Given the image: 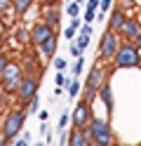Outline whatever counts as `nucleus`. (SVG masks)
<instances>
[{
	"instance_id": "f257e3e1",
	"label": "nucleus",
	"mask_w": 141,
	"mask_h": 146,
	"mask_svg": "<svg viewBox=\"0 0 141 146\" xmlns=\"http://www.w3.org/2000/svg\"><path fill=\"white\" fill-rule=\"evenodd\" d=\"M24 125H26V111H24V106L7 111L5 120H3V134H5V139L7 141L19 139V132H24Z\"/></svg>"
},
{
	"instance_id": "f03ea898",
	"label": "nucleus",
	"mask_w": 141,
	"mask_h": 146,
	"mask_svg": "<svg viewBox=\"0 0 141 146\" xmlns=\"http://www.w3.org/2000/svg\"><path fill=\"white\" fill-rule=\"evenodd\" d=\"M141 64V50L136 47L134 42H122L120 50L115 54V59H113V66L115 68H134Z\"/></svg>"
},
{
	"instance_id": "7ed1b4c3",
	"label": "nucleus",
	"mask_w": 141,
	"mask_h": 146,
	"mask_svg": "<svg viewBox=\"0 0 141 146\" xmlns=\"http://www.w3.org/2000/svg\"><path fill=\"white\" fill-rule=\"evenodd\" d=\"M85 134H87L92 141H99L103 146L113 144V130H111V125L106 120H101V118H92V123L85 127Z\"/></svg>"
},
{
	"instance_id": "20e7f679",
	"label": "nucleus",
	"mask_w": 141,
	"mask_h": 146,
	"mask_svg": "<svg viewBox=\"0 0 141 146\" xmlns=\"http://www.w3.org/2000/svg\"><path fill=\"white\" fill-rule=\"evenodd\" d=\"M120 45H122L120 33L106 29V33L101 35V42H99V59L101 61H113L115 54H118V50H120Z\"/></svg>"
},
{
	"instance_id": "39448f33",
	"label": "nucleus",
	"mask_w": 141,
	"mask_h": 146,
	"mask_svg": "<svg viewBox=\"0 0 141 146\" xmlns=\"http://www.w3.org/2000/svg\"><path fill=\"white\" fill-rule=\"evenodd\" d=\"M21 80H24V71H21V66L19 64H14V61H9V66L3 71V76H0V87H3V92H7V94H17V90H19V85H21Z\"/></svg>"
},
{
	"instance_id": "423d86ee",
	"label": "nucleus",
	"mask_w": 141,
	"mask_h": 146,
	"mask_svg": "<svg viewBox=\"0 0 141 146\" xmlns=\"http://www.w3.org/2000/svg\"><path fill=\"white\" fill-rule=\"evenodd\" d=\"M38 90H40L38 78H35V76H26V73H24V80H21V85H19V90H17L19 104H21V106H28V104L38 97Z\"/></svg>"
},
{
	"instance_id": "0eeeda50",
	"label": "nucleus",
	"mask_w": 141,
	"mask_h": 146,
	"mask_svg": "<svg viewBox=\"0 0 141 146\" xmlns=\"http://www.w3.org/2000/svg\"><path fill=\"white\" fill-rule=\"evenodd\" d=\"M92 108H89V104L87 102H82V99H78V104H75L73 108H71V123H73V127H78V130H85L89 123H92Z\"/></svg>"
},
{
	"instance_id": "6e6552de",
	"label": "nucleus",
	"mask_w": 141,
	"mask_h": 146,
	"mask_svg": "<svg viewBox=\"0 0 141 146\" xmlns=\"http://www.w3.org/2000/svg\"><path fill=\"white\" fill-rule=\"evenodd\" d=\"M28 33H31V42L35 45V47H40L45 40H50L52 35H54V29H52L50 24H45V21H38V24H33V29L28 31Z\"/></svg>"
},
{
	"instance_id": "1a4fd4ad",
	"label": "nucleus",
	"mask_w": 141,
	"mask_h": 146,
	"mask_svg": "<svg viewBox=\"0 0 141 146\" xmlns=\"http://www.w3.org/2000/svg\"><path fill=\"white\" fill-rule=\"evenodd\" d=\"M106 83V71H103L101 66H97V64H94V66L89 68V73H87V80H85V87L87 90H97L99 92V87Z\"/></svg>"
},
{
	"instance_id": "9d476101",
	"label": "nucleus",
	"mask_w": 141,
	"mask_h": 146,
	"mask_svg": "<svg viewBox=\"0 0 141 146\" xmlns=\"http://www.w3.org/2000/svg\"><path fill=\"white\" fill-rule=\"evenodd\" d=\"M127 19H129V17L125 14V10H122V7H113V10L108 12V31H115V33H120Z\"/></svg>"
},
{
	"instance_id": "9b49d317",
	"label": "nucleus",
	"mask_w": 141,
	"mask_h": 146,
	"mask_svg": "<svg viewBox=\"0 0 141 146\" xmlns=\"http://www.w3.org/2000/svg\"><path fill=\"white\" fill-rule=\"evenodd\" d=\"M139 33H141V24H139V19L129 17V19L125 21V26H122V31H120V38L127 40V42H134V38H136Z\"/></svg>"
},
{
	"instance_id": "f8f14e48",
	"label": "nucleus",
	"mask_w": 141,
	"mask_h": 146,
	"mask_svg": "<svg viewBox=\"0 0 141 146\" xmlns=\"http://www.w3.org/2000/svg\"><path fill=\"white\" fill-rule=\"evenodd\" d=\"M68 146H92V141H89V137L85 134V130L73 127L68 132Z\"/></svg>"
},
{
	"instance_id": "ddd939ff",
	"label": "nucleus",
	"mask_w": 141,
	"mask_h": 146,
	"mask_svg": "<svg viewBox=\"0 0 141 146\" xmlns=\"http://www.w3.org/2000/svg\"><path fill=\"white\" fill-rule=\"evenodd\" d=\"M42 21L50 24L52 29H59V24H61V12H59V7H45Z\"/></svg>"
},
{
	"instance_id": "4468645a",
	"label": "nucleus",
	"mask_w": 141,
	"mask_h": 146,
	"mask_svg": "<svg viewBox=\"0 0 141 146\" xmlns=\"http://www.w3.org/2000/svg\"><path fill=\"white\" fill-rule=\"evenodd\" d=\"M99 99L103 102V106H106L108 111H113V92H111V83L108 80L99 87Z\"/></svg>"
},
{
	"instance_id": "2eb2a0df",
	"label": "nucleus",
	"mask_w": 141,
	"mask_h": 146,
	"mask_svg": "<svg viewBox=\"0 0 141 146\" xmlns=\"http://www.w3.org/2000/svg\"><path fill=\"white\" fill-rule=\"evenodd\" d=\"M56 45H59V35L54 33L50 40H45V42L40 45V52L45 54V57H54V54H56Z\"/></svg>"
},
{
	"instance_id": "dca6fc26",
	"label": "nucleus",
	"mask_w": 141,
	"mask_h": 146,
	"mask_svg": "<svg viewBox=\"0 0 141 146\" xmlns=\"http://www.w3.org/2000/svg\"><path fill=\"white\" fill-rule=\"evenodd\" d=\"M33 3H35V0H14V7H12V10L21 17V14H26V12L33 7Z\"/></svg>"
},
{
	"instance_id": "f3484780",
	"label": "nucleus",
	"mask_w": 141,
	"mask_h": 146,
	"mask_svg": "<svg viewBox=\"0 0 141 146\" xmlns=\"http://www.w3.org/2000/svg\"><path fill=\"white\" fill-rule=\"evenodd\" d=\"M80 83H78V78H73L71 76V83H68V87H66V97H68V99H75V97H78L80 94Z\"/></svg>"
},
{
	"instance_id": "a211bd4d",
	"label": "nucleus",
	"mask_w": 141,
	"mask_h": 146,
	"mask_svg": "<svg viewBox=\"0 0 141 146\" xmlns=\"http://www.w3.org/2000/svg\"><path fill=\"white\" fill-rule=\"evenodd\" d=\"M82 68H85V59H82V57H78V59H75V64L71 66V73H73V78L82 76Z\"/></svg>"
},
{
	"instance_id": "6ab92c4d",
	"label": "nucleus",
	"mask_w": 141,
	"mask_h": 146,
	"mask_svg": "<svg viewBox=\"0 0 141 146\" xmlns=\"http://www.w3.org/2000/svg\"><path fill=\"white\" fill-rule=\"evenodd\" d=\"M97 97H99L97 90H87V87H85V90H82V94H80V99H82V102H87V104H92Z\"/></svg>"
},
{
	"instance_id": "aec40b11",
	"label": "nucleus",
	"mask_w": 141,
	"mask_h": 146,
	"mask_svg": "<svg viewBox=\"0 0 141 146\" xmlns=\"http://www.w3.org/2000/svg\"><path fill=\"white\" fill-rule=\"evenodd\" d=\"M66 12H68L71 19H75V17H80V3H75V0H71L68 7H66Z\"/></svg>"
},
{
	"instance_id": "412c9836",
	"label": "nucleus",
	"mask_w": 141,
	"mask_h": 146,
	"mask_svg": "<svg viewBox=\"0 0 141 146\" xmlns=\"http://www.w3.org/2000/svg\"><path fill=\"white\" fill-rule=\"evenodd\" d=\"M68 123H71V111H64V113L59 115V125H56V130H66Z\"/></svg>"
},
{
	"instance_id": "4be33fe9",
	"label": "nucleus",
	"mask_w": 141,
	"mask_h": 146,
	"mask_svg": "<svg viewBox=\"0 0 141 146\" xmlns=\"http://www.w3.org/2000/svg\"><path fill=\"white\" fill-rule=\"evenodd\" d=\"M52 64H54V68H56V71H66V68H68V61H66L64 57H54Z\"/></svg>"
},
{
	"instance_id": "5701e85b",
	"label": "nucleus",
	"mask_w": 141,
	"mask_h": 146,
	"mask_svg": "<svg viewBox=\"0 0 141 146\" xmlns=\"http://www.w3.org/2000/svg\"><path fill=\"white\" fill-rule=\"evenodd\" d=\"M68 50H71V57H75V59H78V57H82V54H85V50H82V47H80V45L75 42V40L71 42V47H68Z\"/></svg>"
},
{
	"instance_id": "b1692460",
	"label": "nucleus",
	"mask_w": 141,
	"mask_h": 146,
	"mask_svg": "<svg viewBox=\"0 0 141 146\" xmlns=\"http://www.w3.org/2000/svg\"><path fill=\"white\" fill-rule=\"evenodd\" d=\"M14 7V0H0V14H7Z\"/></svg>"
},
{
	"instance_id": "393cba45",
	"label": "nucleus",
	"mask_w": 141,
	"mask_h": 146,
	"mask_svg": "<svg viewBox=\"0 0 141 146\" xmlns=\"http://www.w3.org/2000/svg\"><path fill=\"white\" fill-rule=\"evenodd\" d=\"M9 66V57H7V54L5 52H0V76H3V71Z\"/></svg>"
},
{
	"instance_id": "a878e982",
	"label": "nucleus",
	"mask_w": 141,
	"mask_h": 146,
	"mask_svg": "<svg viewBox=\"0 0 141 146\" xmlns=\"http://www.w3.org/2000/svg\"><path fill=\"white\" fill-rule=\"evenodd\" d=\"M28 108H31V113H40V94H38L31 104H28Z\"/></svg>"
},
{
	"instance_id": "bb28decb",
	"label": "nucleus",
	"mask_w": 141,
	"mask_h": 146,
	"mask_svg": "<svg viewBox=\"0 0 141 146\" xmlns=\"http://www.w3.org/2000/svg\"><path fill=\"white\" fill-rule=\"evenodd\" d=\"M89 38H92V35H85V33H80V35H78V45H80L82 50L89 45Z\"/></svg>"
},
{
	"instance_id": "cd10ccee",
	"label": "nucleus",
	"mask_w": 141,
	"mask_h": 146,
	"mask_svg": "<svg viewBox=\"0 0 141 146\" xmlns=\"http://www.w3.org/2000/svg\"><path fill=\"white\" fill-rule=\"evenodd\" d=\"M75 31H78V29H73V26H68V29H64V38H68V40L73 42V38H75Z\"/></svg>"
},
{
	"instance_id": "c85d7f7f",
	"label": "nucleus",
	"mask_w": 141,
	"mask_h": 146,
	"mask_svg": "<svg viewBox=\"0 0 141 146\" xmlns=\"http://www.w3.org/2000/svg\"><path fill=\"white\" fill-rule=\"evenodd\" d=\"M101 12H111L113 10V0H101V7H99Z\"/></svg>"
},
{
	"instance_id": "c756f323",
	"label": "nucleus",
	"mask_w": 141,
	"mask_h": 146,
	"mask_svg": "<svg viewBox=\"0 0 141 146\" xmlns=\"http://www.w3.org/2000/svg\"><path fill=\"white\" fill-rule=\"evenodd\" d=\"M94 17H97V10H87V12H85V21L92 24V21H94Z\"/></svg>"
},
{
	"instance_id": "7c9ffc66",
	"label": "nucleus",
	"mask_w": 141,
	"mask_h": 146,
	"mask_svg": "<svg viewBox=\"0 0 141 146\" xmlns=\"http://www.w3.org/2000/svg\"><path fill=\"white\" fill-rule=\"evenodd\" d=\"M101 7V0H87V10H99Z\"/></svg>"
},
{
	"instance_id": "2f4dec72",
	"label": "nucleus",
	"mask_w": 141,
	"mask_h": 146,
	"mask_svg": "<svg viewBox=\"0 0 141 146\" xmlns=\"http://www.w3.org/2000/svg\"><path fill=\"white\" fill-rule=\"evenodd\" d=\"M40 3H42L45 7H59V3H61V0H40Z\"/></svg>"
},
{
	"instance_id": "473e14b6",
	"label": "nucleus",
	"mask_w": 141,
	"mask_h": 146,
	"mask_svg": "<svg viewBox=\"0 0 141 146\" xmlns=\"http://www.w3.org/2000/svg\"><path fill=\"white\" fill-rule=\"evenodd\" d=\"M47 118H50V111H40L38 113V120L40 123H47Z\"/></svg>"
},
{
	"instance_id": "72a5a7b5",
	"label": "nucleus",
	"mask_w": 141,
	"mask_h": 146,
	"mask_svg": "<svg viewBox=\"0 0 141 146\" xmlns=\"http://www.w3.org/2000/svg\"><path fill=\"white\" fill-rule=\"evenodd\" d=\"M80 33H85V35H92V24H82Z\"/></svg>"
},
{
	"instance_id": "f704fd0d",
	"label": "nucleus",
	"mask_w": 141,
	"mask_h": 146,
	"mask_svg": "<svg viewBox=\"0 0 141 146\" xmlns=\"http://www.w3.org/2000/svg\"><path fill=\"white\" fill-rule=\"evenodd\" d=\"M71 26H73V29H78V31H80V29H82V24H80V17H75V19L71 21Z\"/></svg>"
},
{
	"instance_id": "c9c22d12",
	"label": "nucleus",
	"mask_w": 141,
	"mask_h": 146,
	"mask_svg": "<svg viewBox=\"0 0 141 146\" xmlns=\"http://www.w3.org/2000/svg\"><path fill=\"white\" fill-rule=\"evenodd\" d=\"M14 146H31V144H28L24 137H21V139H14Z\"/></svg>"
},
{
	"instance_id": "e433bc0d",
	"label": "nucleus",
	"mask_w": 141,
	"mask_h": 146,
	"mask_svg": "<svg viewBox=\"0 0 141 146\" xmlns=\"http://www.w3.org/2000/svg\"><path fill=\"white\" fill-rule=\"evenodd\" d=\"M134 45H136V47H139V50H141V33H139V35H136V38H134Z\"/></svg>"
},
{
	"instance_id": "4c0bfd02",
	"label": "nucleus",
	"mask_w": 141,
	"mask_h": 146,
	"mask_svg": "<svg viewBox=\"0 0 141 146\" xmlns=\"http://www.w3.org/2000/svg\"><path fill=\"white\" fill-rule=\"evenodd\" d=\"M0 146H7V139H5V134H0Z\"/></svg>"
},
{
	"instance_id": "58836bf2",
	"label": "nucleus",
	"mask_w": 141,
	"mask_h": 146,
	"mask_svg": "<svg viewBox=\"0 0 141 146\" xmlns=\"http://www.w3.org/2000/svg\"><path fill=\"white\" fill-rule=\"evenodd\" d=\"M120 3H125V5H134V0H120Z\"/></svg>"
},
{
	"instance_id": "ea45409f",
	"label": "nucleus",
	"mask_w": 141,
	"mask_h": 146,
	"mask_svg": "<svg viewBox=\"0 0 141 146\" xmlns=\"http://www.w3.org/2000/svg\"><path fill=\"white\" fill-rule=\"evenodd\" d=\"M92 141V139H89ZM92 146H103V144H99V141H92Z\"/></svg>"
},
{
	"instance_id": "a19ab883",
	"label": "nucleus",
	"mask_w": 141,
	"mask_h": 146,
	"mask_svg": "<svg viewBox=\"0 0 141 146\" xmlns=\"http://www.w3.org/2000/svg\"><path fill=\"white\" fill-rule=\"evenodd\" d=\"M33 146H45V141H38V144H33Z\"/></svg>"
},
{
	"instance_id": "79ce46f5",
	"label": "nucleus",
	"mask_w": 141,
	"mask_h": 146,
	"mask_svg": "<svg viewBox=\"0 0 141 146\" xmlns=\"http://www.w3.org/2000/svg\"><path fill=\"white\" fill-rule=\"evenodd\" d=\"M75 3H85V0H75Z\"/></svg>"
},
{
	"instance_id": "37998d69",
	"label": "nucleus",
	"mask_w": 141,
	"mask_h": 146,
	"mask_svg": "<svg viewBox=\"0 0 141 146\" xmlns=\"http://www.w3.org/2000/svg\"><path fill=\"white\" fill-rule=\"evenodd\" d=\"M0 125H3V120H0Z\"/></svg>"
},
{
	"instance_id": "c03bdc74",
	"label": "nucleus",
	"mask_w": 141,
	"mask_h": 146,
	"mask_svg": "<svg viewBox=\"0 0 141 146\" xmlns=\"http://www.w3.org/2000/svg\"><path fill=\"white\" fill-rule=\"evenodd\" d=\"M0 90H3V87H0Z\"/></svg>"
},
{
	"instance_id": "a18cd8bd",
	"label": "nucleus",
	"mask_w": 141,
	"mask_h": 146,
	"mask_svg": "<svg viewBox=\"0 0 141 146\" xmlns=\"http://www.w3.org/2000/svg\"><path fill=\"white\" fill-rule=\"evenodd\" d=\"M139 146H141V144H139Z\"/></svg>"
}]
</instances>
